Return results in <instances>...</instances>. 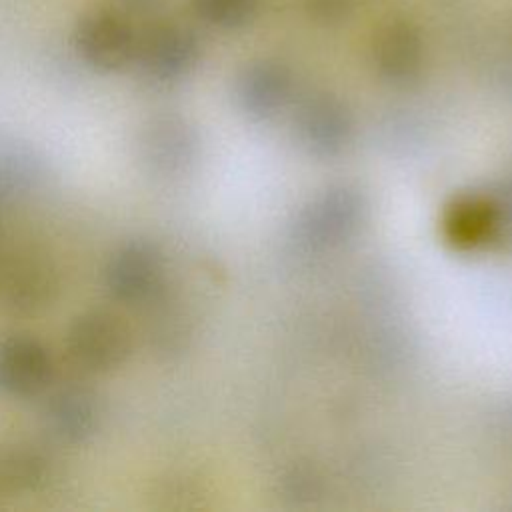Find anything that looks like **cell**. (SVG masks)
<instances>
[{"label":"cell","mask_w":512,"mask_h":512,"mask_svg":"<svg viewBox=\"0 0 512 512\" xmlns=\"http://www.w3.org/2000/svg\"><path fill=\"white\" fill-rule=\"evenodd\" d=\"M44 418L58 438L82 442L98 430L102 406L92 390L84 386H66L50 396Z\"/></svg>","instance_id":"cell-7"},{"label":"cell","mask_w":512,"mask_h":512,"mask_svg":"<svg viewBox=\"0 0 512 512\" xmlns=\"http://www.w3.org/2000/svg\"><path fill=\"white\" fill-rule=\"evenodd\" d=\"M164 264L158 248L146 240H128L118 246L104 268V282L122 304L148 302L160 288Z\"/></svg>","instance_id":"cell-3"},{"label":"cell","mask_w":512,"mask_h":512,"mask_svg":"<svg viewBox=\"0 0 512 512\" xmlns=\"http://www.w3.org/2000/svg\"><path fill=\"white\" fill-rule=\"evenodd\" d=\"M56 292L58 274L40 254H14L0 270V294L12 308L24 312L44 308L56 298Z\"/></svg>","instance_id":"cell-5"},{"label":"cell","mask_w":512,"mask_h":512,"mask_svg":"<svg viewBox=\"0 0 512 512\" xmlns=\"http://www.w3.org/2000/svg\"><path fill=\"white\" fill-rule=\"evenodd\" d=\"M42 178L40 158L24 144H0V196H24Z\"/></svg>","instance_id":"cell-9"},{"label":"cell","mask_w":512,"mask_h":512,"mask_svg":"<svg viewBox=\"0 0 512 512\" xmlns=\"http://www.w3.org/2000/svg\"><path fill=\"white\" fill-rule=\"evenodd\" d=\"M138 34L130 22L112 10L82 16L74 30V46L82 60L102 72H114L134 62Z\"/></svg>","instance_id":"cell-2"},{"label":"cell","mask_w":512,"mask_h":512,"mask_svg":"<svg viewBox=\"0 0 512 512\" xmlns=\"http://www.w3.org/2000/svg\"><path fill=\"white\" fill-rule=\"evenodd\" d=\"M186 126L174 116H156L144 124L138 136V150L144 166L152 172H174L188 156Z\"/></svg>","instance_id":"cell-8"},{"label":"cell","mask_w":512,"mask_h":512,"mask_svg":"<svg viewBox=\"0 0 512 512\" xmlns=\"http://www.w3.org/2000/svg\"><path fill=\"white\" fill-rule=\"evenodd\" d=\"M0 238H2V220H0Z\"/></svg>","instance_id":"cell-12"},{"label":"cell","mask_w":512,"mask_h":512,"mask_svg":"<svg viewBox=\"0 0 512 512\" xmlns=\"http://www.w3.org/2000/svg\"><path fill=\"white\" fill-rule=\"evenodd\" d=\"M194 52V38L184 28L158 24L138 36L134 62L154 80H172L192 64Z\"/></svg>","instance_id":"cell-6"},{"label":"cell","mask_w":512,"mask_h":512,"mask_svg":"<svg viewBox=\"0 0 512 512\" xmlns=\"http://www.w3.org/2000/svg\"><path fill=\"white\" fill-rule=\"evenodd\" d=\"M66 350L76 366L88 372L120 368L132 352V330L112 310L96 308L74 318L66 332Z\"/></svg>","instance_id":"cell-1"},{"label":"cell","mask_w":512,"mask_h":512,"mask_svg":"<svg viewBox=\"0 0 512 512\" xmlns=\"http://www.w3.org/2000/svg\"><path fill=\"white\" fill-rule=\"evenodd\" d=\"M196 10L210 22L230 24L248 10V0H194Z\"/></svg>","instance_id":"cell-10"},{"label":"cell","mask_w":512,"mask_h":512,"mask_svg":"<svg viewBox=\"0 0 512 512\" xmlns=\"http://www.w3.org/2000/svg\"><path fill=\"white\" fill-rule=\"evenodd\" d=\"M120 2L130 6V8H134V10H144V8L152 6L156 0H120Z\"/></svg>","instance_id":"cell-11"},{"label":"cell","mask_w":512,"mask_h":512,"mask_svg":"<svg viewBox=\"0 0 512 512\" xmlns=\"http://www.w3.org/2000/svg\"><path fill=\"white\" fill-rule=\"evenodd\" d=\"M54 378L50 350L32 334H10L0 340V392L12 398H32Z\"/></svg>","instance_id":"cell-4"}]
</instances>
